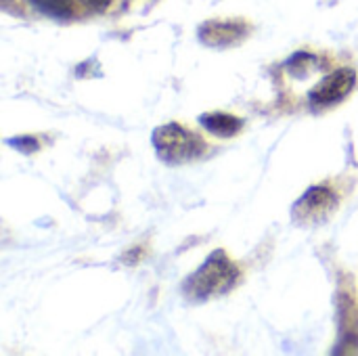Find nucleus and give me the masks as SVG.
I'll return each instance as SVG.
<instances>
[{
  "instance_id": "1",
  "label": "nucleus",
  "mask_w": 358,
  "mask_h": 356,
  "mask_svg": "<svg viewBox=\"0 0 358 356\" xmlns=\"http://www.w3.org/2000/svg\"><path fill=\"white\" fill-rule=\"evenodd\" d=\"M237 281H239L237 264L222 250H216L187 279L182 292L193 302H206V300L229 294L237 285Z\"/></svg>"
},
{
  "instance_id": "2",
  "label": "nucleus",
  "mask_w": 358,
  "mask_h": 356,
  "mask_svg": "<svg viewBox=\"0 0 358 356\" xmlns=\"http://www.w3.org/2000/svg\"><path fill=\"white\" fill-rule=\"evenodd\" d=\"M151 143L166 164H185L201 157V153L206 151V143L201 136L174 122L157 126L153 130Z\"/></svg>"
},
{
  "instance_id": "3",
  "label": "nucleus",
  "mask_w": 358,
  "mask_h": 356,
  "mask_svg": "<svg viewBox=\"0 0 358 356\" xmlns=\"http://www.w3.org/2000/svg\"><path fill=\"white\" fill-rule=\"evenodd\" d=\"M338 197L329 187H310L292 208V216L300 227H319L336 212Z\"/></svg>"
},
{
  "instance_id": "4",
  "label": "nucleus",
  "mask_w": 358,
  "mask_h": 356,
  "mask_svg": "<svg viewBox=\"0 0 358 356\" xmlns=\"http://www.w3.org/2000/svg\"><path fill=\"white\" fill-rule=\"evenodd\" d=\"M357 86V73L350 67H342L325 76L313 90H310V103L317 107H327L344 101Z\"/></svg>"
},
{
  "instance_id": "5",
  "label": "nucleus",
  "mask_w": 358,
  "mask_h": 356,
  "mask_svg": "<svg viewBox=\"0 0 358 356\" xmlns=\"http://www.w3.org/2000/svg\"><path fill=\"white\" fill-rule=\"evenodd\" d=\"M248 36V25L243 21L233 19H218L206 21L199 27V40L208 46H231L241 42Z\"/></svg>"
},
{
  "instance_id": "6",
  "label": "nucleus",
  "mask_w": 358,
  "mask_h": 356,
  "mask_svg": "<svg viewBox=\"0 0 358 356\" xmlns=\"http://www.w3.org/2000/svg\"><path fill=\"white\" fill-rule=\"evenodd\" d=\"M199 124L214 136H220V138H231L235 134L241 132L243 128V120L237 118V115H231V113H224V111H212V113H203L199 115Z\"/></svg>"
},
{
  "instance_id": "7",
  "label": "nucleus",
  "mask_w": 358,
  "mask_h": 356,
  "mask_svg": "<svg viewBox=\"0 0 358 356\" xmlns=\"http://www.w3.org/2000/svg\"><path fill=\"white\" fill-rule=\"evenodd\" d=\"M29 2L50 17L65 19L71 15V0H29Z\"/></svg>"
},
{
  "instance_id": "8",
  "label": "nucleus",
  "mask_w": 358,
  "mask_h": 356,
  "mask_svg": "<svg viewBox=\"0 0 358 356\" xmlns=\"http://www.w3.org/2000/svg\"><path fill=\"white\" fill-rule=\"evenodd\" d=\"M6 143H8L10 147H15V149L23 151V153H34V151H38V138H34V136H17V138H8Z\"/></svg>"
},
{
  "instance_id": "9",
  "label": "nucleus",
  "mask_w": 358,
  "mask_h": 356,
  "mask_svg": "<svg viewBox=\"0 0 358 356\" xmlns=\"http://www.w3.org/2000/svg\"><path fill=\"white\" fill-rule=\"evenodd\" d=\"M109 2H111V0H86V4H88L90 8H94V10H103V8H107V6H109Z\"/></svg>"
}]
</instances>
